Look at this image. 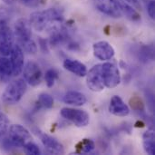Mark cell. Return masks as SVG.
Instances as JSON below:
<instances>
[{
    "label": "cell",
    "instance_id": "cell-14",
    "mask_svg": "<svg viewBox=\"0 0 155 155\" xmlns=\"http://www.w3.org/2000/svg\"><path fill=\"white\" fill-rule=\"evenodd\" d=\"M109 112L115 116L125 117L130 114V109L120 96L114 95L111 99L109 104Z\"/></svg>",
    "mask_w": 155,
    "mask_h": 155
},
{
    "label": "cell",
    "instance_id": "cell-19",
    "mask_svg": "<svg viewBox=\"0 0 155 155\" xmlns=\"http://www.w3.org/2000/svg\"><path fill=\"white\" fill-rule=\"evenodd\" d=\"M143 149L147 154L153 155L155 152V137L154 131L153 129L147 130L143 135Z\"/></svg>",
    "mask_w": 155,
    "mask_h": 155
},
{
    "label": "cell",
    "instance_id": "cell-10",
    "mask_svg": "<svg viewBox=\"0 0 155 155\" xmlns=\"http://www.w3.org/2000/svg\"><path fill=\"white\" fill-rule=\"evenodd\" d=\"M94 54L96 58L102 61L111 60L114 56V49L111 44L106 41H98L93 45Z\"/></svg>",
    "mask_w": 155,
    "mask_h": 155
},
{
    "label": "cell",
    "instance_id": "cell-12",
    "mask_svg": "<svg viewBox=\"0 0 155 155\" xmlns=\"http://www.w3.org/2000/svg\"><path fill=\"white\" fill-rule=\"evenodd\" d=\"M24 52L19 45H15L10 54V61L13 66L14 76L19 75L24 68Z\"/></svg>",
    "mask_w": 155,
    "mask_h": 155
},
{
    "label": "cell",
    "instance_id": "cell-18",
    "mask_svg": "<svg viewBox=\"0 0 155 155\" xmlns=\"http://www.w3.org/2000/svg\"><path fill=\"white\" fill-rule=\"evenodd\" d=\"M12 76H14L13 66L10 58L6 56H0V80L3 82H7Z\"/></svg>",
    "mask_w": 155,
    "mask_h": 155
},
{
    "label": "cell",
    "instance_id": "cell-30",
    "mask_svg": "<svg viewBox=\"0 0 155 155\" xmlns=\"http://www.w3.org/2000/svg\"><path fill=\"white\" fill-rule=\"evenodd\" d=\"M124 1H126L127 3H130V4H132V5H135V6H136V7H138V8H141L140 2H139L138 0H124Z\"/></svg>",
    "mask_w": 155,
    "mask_h": 155
},
{
    "label": "cell",
    "instance_id": "cell-4",
    "mask_svg": "<svg viewBox=\"0 0 155 155\" xmlns=\"http://www.w3.org/2000/svg\"><path fill=\"white\" fill-rule=\"evenodd\" d=\"M26 89L27 84L25 79H16L6 86L2 94V101L5 104H15L22 99Z\"/></svg>",
    "mask_w": 155,
    "mask_h": 155
},
{
    "label": "cell",
    "instance_id": "cell-28",
    "mask_svg": "<svg viewBox=\"0 0 155 155\" xmlns=\"http://www.w3.org/2000/svg\"><path fill=\"white\" fill-rule=\"evenodd\" d=\"M19 1L27 7H36L40 2V0H19Z\"/></svg>",
    "mask_w": 155,
    "mask_h": 155
},
{
    "label": "cell",
    "instance_id": "cell-22",
    "mask_svg": "<svg viewBox=\"0 0 155 155\" xmlns=\"http://www.w3.org/2000/svg\"><path fill=\"white\" fill-rule=\"evenodd\" d=\"M57 79H58V72L54 68H50L45 72V81L46 83V85L49 88H51L54 85V83Z\"/></svg>",
    "mask_w": 155,
    "mask_h": 155
},
{
    "label": "cell",
    "instance_id": "cell-11",
    "mask_svg": "<svg viewBox=\"0 0 155 155\" xmlns=\"http://www.w3.org/2000/svg\"><path fill=\"white\" fill-rule=\"evenodd\" d=\"M94 5L100 12L113 18H120L123 15L114 0H94Z\"/></svg>",
    "mask_w": 155,
    "mask_h": 155
},
{
    "label": "cell",
    "instance_id": "cell-16",
    "mask_svg": "<svg viewBox=\"0 0 155 155\" xmlns=\"http://www.w3.org/2000/svg\"><path fill=\"white\" fill-rule=\"evenodd\" d=\"M121 14L124 15L128 19L132 21H139L141 20V15L140 14L127 2L124 0H114Z\"/></svg>",
    "mask_w": 155,
    "mask_h": 155
},
{
    "label": "cell",
    "instance_id": "cell-8",
    "mask_svg": "<svg viewBox=\"0 0 155 155\" xmlns=\"http://www.w3.org/2000/svg\"><path fill=\"white\" fill-rule=\"evenodd\" d=\"M24 79L31 86H37L41 84L43 74L39 65L33 61H29L23 68Z\"/></svg>",
    "mask_w": 155,
    "mask_h": 155
},
{
    "label": "cell",
    "instance_id": "cell-21",
    "mask_svg": "<svg viewBox=\"0 0 155 155\" xmlns=\"http://www.w3.org/2000/svg\"><path fill=\"white\" fill-rule=\"evenodd\" d=\"M37 104L40 107H43L45 109H51L54 106V99L50 94L43 93L38 96Z\"/></svg>",
    "mask_w": 155,
    "mask_h": 155
},
{
    "label": "cell",
    "instance_id": "cell-23",
    "mask_svg": "<svg viewBox=\"0 0 155 155\" xmlns=\"http://www.w3.org/2000/svg\"><path fill=\"white\" fill-rule=\"evenodd\" d=\"M9 125H10V122L8 117L4 113L0 112V138L6 134Z\"/></svg>",
    "mask_w": 155,
    "mask_h": 155
},
{
    "label": "cell",
    "instance_id": "cell-26",
    "mask_svg": "<svg viewBox=\"0 0 155 155\" xmlns=\"http://www.w3.org/2000/svg\"><path fill=\"white\" fill-rule=\"evenodd\" d=\"M130 104L134 110H136V111H143L144 110L143 103L138 96L132 97L130 100Z\"/></svg>",
    "mask_w": 155,
    "mask_h": 155
},
{
    "label": "cell",
    "instance_id": "cell-27",
    "mask_svg": "<svg viewBox=\"0 0 155 155\" xmlns=\"http://www.w3.org/2000/svg\"><path fill=\"white\" fill-rule=\"evenodd\" d=\"M147 12L152 19L155 17V3L153 0H150L147 4Z\"/></svg>",
    "mask_w": 155,
    "mask_h": 155
},
{
    "label": "cell",
    "instance_id": "cell-2",
    "mask_svg": "<svg viewBox=\"0 0 155 155\" xmlns=\"http://www.w3.org/2000/svg\"><path fill=\"white\" fill-rule=\"evenodd\" d=\"M13 32L20 47L24 51L29 54H35L37 52L36 44L32 39V25L29 20L25 18L18 19L15 23Z\"/></svg>",
    "mask_w": 155,
    "mask_h": 155
},
{
    "label": "cell",
    "instance_id": "cell-31",
    "mask_svg": "<svg viewBox=\"0 0 155 155\" xmlns=\"http://www.w3.org/2000/svg\"><path fill=\"white\" fill-rule=\"evenodd\" d=\"M5 4H7V5H11V4H13L14 3V1L15 0H3Z\"/></svg>",
    "mask_w": 155,
    "mask_h": 155
},
{
    "label": "cell",
    "instance_id": "cell-3",
    "mask_svg": "<svg viewBox=\"0 0 155 155\" xmlns=\"http://www.w3.org/2000/svg\"><path fill=\"white\" fill-rule=\"evenodd\" d=\"M6 133L7 135L4 139L3 145L7 150L23 147L25 143L32 141V135L29 131L20 124H13L9 126Z\"/></svg>",
    "mask_w": 155,
    "mask_h": 155
},
{
    "label": "cell",
    "instance_id": "cell-7",
    "mask_svg": "<svg viewBox=\"0 0 155 155\" xmlns=\"http://www.w3.org/2000/svg\"><path fill=\"white\" fill-rule=\"evenodd\" d=\"M86 84L88 88L95 93L102 92L104 89V83L103 78L102 64L93 66L86 74Z\"/></svg>",
    "mask_w": 155,
    "mask_h": 155
},
{
    "label": "cell",
    "instance_id": "cell-20",
    "mask_svg": "<svg viewBox=\"0 0 155 155\" xmlns=\"http://www.w3.org/2000/svg\"><path fill=\"white\" fill-rule=\"evenodd\" d=\"M95 148L94 143L90 139H84L76 145L77 153H89Z\"/></svg>",
    "mask_w": 155,
    "mask_h": 155
},
{
    "label": "cell",
    "instance_id": "cell-25",
    "mask_svg": "<svg viewBox=\"0 0 155 155\" xmlns=\"http://www.w3.org/2000/svg\"><path fill=\"white\" fill-rule=\"evenodd\" d=\"M10 20V13L7 8L4 6H0V27L8 25Z\"/></svg>",
    "mask_w": 155,
    "mask_h": 155
},
{
    "label": "cell",
    "instance_id": "cell-13",
    "mask_svg": "<svg viewBox=\"0 0 155 155\" xmlns=\"http://www.w3.org/2000/svg\"><path fill=\"white\" fill-rule=\"evenodd\" d=\"M40 139L45 149L46 150L48 153L50 154H64V146L55 138L45 134H41Z\"/></svg>",
    "mask_w": 155,
    "mask_h": 155
},
{
    "label": "cell",
    "instance_id": "cell-24",
    "mask_svg": "<svg viewBox=\"0 0 155 155\" xmlns=\"http://www.w3.org/2000/svg\"><path fill=\"white\" fill-rule=\"evenodd\" d=\"M25 152L27 153V154H32V155H40L41 154V151L39 149V147L35 143H33L32 141L28 142L27 143H25L24 146H23Z\"/></svg>",
    "mask_w": 155,
    "mask_h": 155
},
{
    "label": "cell",
    "instance_id": "cell-17",
    "mask_svg": "<svg viewBox=\"0 0 155 155\" xmlns=\"http://www.w3.org/2000/svg\"><path fill=\"white\" fill-rule=\"evenodd\" d=\"M63 101L66 104L74 105V106H82L86 103L87 99H86V96L80 92L69 91L64 95Z\"/></svg>",
    "mask_w": 155,
    "mask_h": 155
},
{
    "label": "cell",
    "instance_id": "cell-29",
    "mask_svg": "<svg viewBox=\"0 0 155 155\" xmlns=\"http://www.w3.org/2000/svg\"><path fill=\"white\" fill-rule=\"evenodd\" d=\"M39 45H40V47H41V49L43 50V52H45V53H47V52H48V48H47L45 40H44V39H39Z\"/></svg>",
    "mask_w": 155,
    "mask_h": 155
},
{
    "label": "cell",
    "instance_id": "cell-6",
    "mask_svg": "<svg viewBox=\"0 0 155 155\" xmlns=\"http://www.w3.org/2000/svg\"><path fill=\"white\" fill-rule=\"evenodd\" d=\"M61 115L73 123L77 127H85L89 124L90 116L84 111L74 108H63L61 110Z\"/></svg>",
    "mask_w": 155,
    "mask_h": 155
},
{
    "label": "cell",
    "instance_id": "cell-1",
    "mask_svg": "<svg viewBox=\"0 0 155 155\" xmlns=\"http://www.w3.org/2000/svg\"><path fill=\"white\" fill-rule=\"evenodd\" d=\"M32 27L37 32H43L45 29L59 25L63 21V16L55 8H48L42 11H35L30 15L29 19Z\"/></svg>",
    "mask_w": 155,
    "mask_h": 155
},
{
    "label": "cell",
    "instance_id": "cell-5",
    "mask_svg": "<svg viewBox=\"0 0 155 155\" xmlns=\"http://www.w3.org/2000/svg\"><path fill=\"white\" fill-rule=\"evenodd\" d=\"M102 72L104 86L107 88H114L121 83V74L118 67L113 63H104L102 64Z\"/></svg>",
    "mask_w": 155,
    "mask_h": 155
},
{
    "label": "cell",
    "instance_id": "cell-9",
    "mask_svg": "<svg viewBox=\"0 0 155 155\" xmlns=\"http://www.w3.org/2000/svg\"><path fill=\"white\" fill-rule=\"evenodd\" d=\"M14 32L8 25L0 27V54L4 56L10 55L14 44Z\"/></svg>",
    "mask_w": 155,
    "mask_h": 155
},
{
    "label": "cell",
    "instance_id": "cell-15",
    "mask_svg": "<svg viewBox=\"0 0 155 155\" xmlns=\"http://www.w3.org/2000/svg\"><path fill=\"white\" fill-rule=\"evenodd\" d=\"M63 65L64 69L69 71L70 73L79 76V77H84L87 74V68L86 66L80 61L74 60V59H65L63 63Z\"/></svg>",
    "mask_w": 155,
    "mask_h": 155
}]
</instances>
